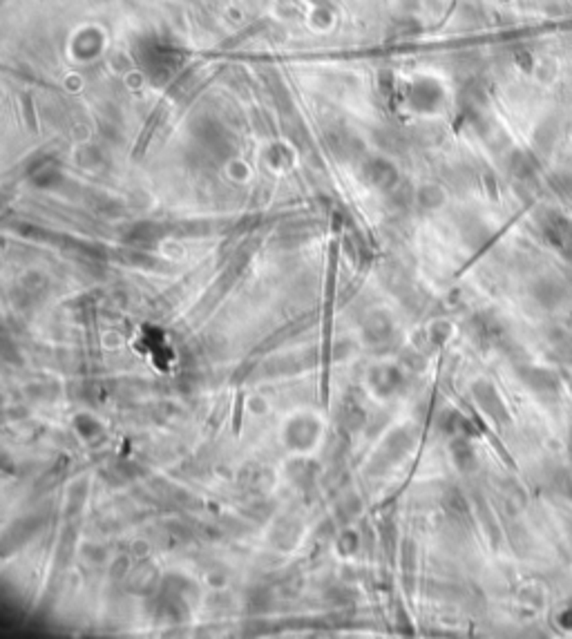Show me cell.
<instances>
[{"label": "cell", "instance_id": "cell-1", "mask_svg": "<svg viewBox=\"0 0 572 639\" xmlns=\"http://www.w3.org/2000/svg\"><path fill=\"white\" fill-rule=\"evenodd\" d=\"M320 422L311 416H298L293 418L284 429V440L286 445L293 449H307L313 445V440L318 438Z\"/></svg>", "mask_w": 572, "mask_h": 639}, {"label": "cell", "instance_id": "cell-2", "mask_svg": "<svg viewBox=\"0 0 572 639\" xmlns=\"http://www.w3.org/2000/svg\"><path fill=\"white\" fill-rule=\"evenodd\" d=\"M369 380H371L373 391L387 398V396H391L402 385V376L398 369H393V367H375L369 373Z\"/></svg>", "mask_w": 572, "mask_h": 639}, {"label": "cell", "instance_id": "cell-3", "mask_svg": "<svg viewBox=\"0 0 572 639\" xmlns=\"http://www.w3.org/2000/svg\"><path fill=\"white\" fill-rule=\"evenodd\" d=\"M391 336V322L384 316H373L364 324V338L369 342H382Z\"/></svg>", "mask_w": 572, "mask_h": 639}, {"label": "cell", "instance_id": "cell-4", "mask_svg": "<svg viewBox=\"0 0 572 639\" xmlns=\"http://www.w3.org/2000/svg\"><path fill=\"white\" fill-rule=\"evenodd\" d=\"M340 422L346 427V429H358L364 422V411L360 409V404H355L351 400L344 402V409H342V416H340Z\"/></svg>", "mask_w": 572, "mask_h": 639}, {"label": "cell", "instance_id": "cell-5", "mask_svg": "<svg viewBox=\"0 0 572 639\" xmlns=\"http://www.w3.org/2000/svg\"><path fill=\"white\" fill-rule=\"evenodd\" d=\"M338 550L342 554H353L358 550V537L353 532H344L338 543Z\"/></svg>", "mask_w": 572, "mask_h": 639}]
</instances>
